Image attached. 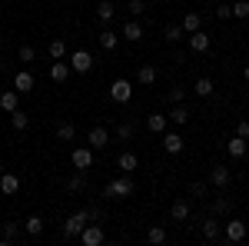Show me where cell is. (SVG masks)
Segmentation results:
<instances>
[{"mask_svg":"<svg viewBox=\"0 0 249 246\" xmlns=\"http://www.w3.org/2000/svg\"><path fill=\"white\" fill-rule=\"evenodd\" d=\"M87 223H90V213H87V209H77V213H70V216H67V223H63V236H67V240H77L80 229L87 227Z\"/></svg>","mask_w":249,"mask_h":246,"instance_id":"obj_1","label":"cell"},{"mask_svg":"<svg viewBox=\"0 0 249 246\" xmlns=\"http://www.w3.org/2000/svg\"><path fill=\"white\" fill-rule=\"evenodd\" d=\"M103 196H113V200H123V196H133V180L123 173V176H116L113 183H107L103 187Z\"/></svg>","mask_w":249,"mask_h":246,"instance_id":"obj_2","label":"cell"},{"mask_svg":"<svg viewBox=\"0 0 249 246\" xmlns=\"http://www.w3.org/2000/svg\"><path fill=\"white\" fill-rule=\"evenodd\" d=\"M103 236H107V233H103V223H87V227L80 229V243L83 246H100L103 243Z\"/></svg>","mask_w":249,"mask_h":246,"instance_id":"obj_3","label":"cell"},{"mask_svg":"<svg viewBox=\"0 0 249 246\" xmlns=\"http://www.w3.org/2000/svg\"><path fill=\"white\" fill-rule=\"evenodd\" d=\"M110 100L130 103V100H133V83H130V80H113V83H110Z\"/></svg>","mask_w":249,"mask_h":246,"instance_id":"obj_4","label":"cell"},{"mask_svg":"<svg viewBox=\"0 0 249 246\" xmlns=\"http://www.w3.org/2000/svg\"><path fill=\"white\" fill-rule=\"evenodd\" d=\"M70 70H77V74H90V70H93V57H90V50H73V54H70Z\"/></svg>","mask_w":249,"mask_h":246,"instance_id":"obj_5","label":"cell"},{"mask_svg":"<svg viewBox=\"0 0 249 246\" xmlns=\"http://www.w3.org/2000/svg\"><path fill=\"white\" fill-rule=\"evenodd\" d=\"M87 143H90V150H107V143H110L107 127H93V130L87 133Z\"/></svg>","mask_w":249,"mask_h":246,"instance_id":"obj_6","label":"cell"},{"mask_svg":"<svg viewBox=\"0 0 249 246\" xmlns=\"http://www.w3.org/2000/svg\"><path fill=\"white\" fill-rule=\"evenodd\" d=\"M70 160H73L77 170H90V167H93V150H90V147H77V150L70 153Z\"/></svg>","mask_w":249,"mask_h":246,"instance_id":"obj_7","label":"cell"},{"mask_svg":"<svg viewBox=\"0 0 249 246\" xmlns=\"http://www.w3.org/2000/svg\"><path fill=\"white\" fill-rule=\"evenodd\" d=\"M223 236H226L230 243H243V240H246V223H243V220H230L226 229H223Z\"/></svg>","mask_w":249,"mask_h":246,"instance_id":"obj_8","label":"cell"},{"mask_svg":"<svg viewBox=\"0 0 249 246\" xmlns=\"http://www.w3.org/2000/svg\"><path fill=\"white\" fill-rule=\"evenodd\" d=\"M230 176H232V173H230V167L216 163V167L210 170V183H213L216 189H223V187H230Z\"/></svg>","mask_w":249,"mask_h":246,"instance_id":"obj_9","label":"cell"},{"mask_svg":"<svg viewBox=\"0 0 249 246\" xmlns=\"http://www.w3.org/2000/svg\"><path fill=\"white\" fill-rule=\"evenodd\" d=\"M120 37H126V40H133V43H140V40H143V23H140L136 17H130L126 23H123V34H120Z\"/></svg>","mask_w":249,"mask_h":246,"instance_id":"obj_10","label":"cell"},{"mask_svg":"<svg viewBox=\"0 0 249 246\" xmlns=\"http://www.w3.org/2000/svg\"><path fill=\"white\" fill-rule=\"evenodd\" d=\"M116 167H120V173H133L136 167H140V160H136L133 150H123L120 156H116Z\"/></svg>","mask_w":249,"mask_h":246,"instance_id":"obj_11","label":"cell"},{"mask_svg":"<svg viewBox=\"0 0 249 246\" xmlns=\"http://www.w3.org/2000/svg\"><path fill=\"white\" fill-rule=\"evenodd\" d=\"M14 90H17V94H30V90H34V74H30V70H20V74L14 76Z\"/></svg>","mask_w":249,"mask_h":246,"instance_id":"obj_12","label":"cell"},{"mask_svg":"<svg viewBox=\"0 0 249 246\" xmlns=\"http://www.w3.org/2000/svg\"><path fill=\"white\" fill-rule=\"evenodd\" d=\"M190 47L196 50V54H206V50L213 47L210 34H203V30H196V34H190Z\"/></svg>","mask_w":249,"mask_h":246,"instance_id":"obj_13","label":"cell"},{"mask_svg":"<svg viewBox=\"0 0 249 246\" xmlns=\"http://www.w3.org/2000/svg\"><path fill=\"white\" fill-rule=\"evenodd\" d=\"M246 150H249V140H243V136H232L230 143H226V153H230V156H236V160H243V156H246Z\"/></svg>","mask_w":249,"mask_h":246,"instance_id":"obj_14","label":"cell"},{"mask_svg":"<svg viewBox=\"0 0 249 246\" xmlns=\"http://www.w3.org/2000/svg\"><path fill=\"white\" fill-rule=\"evenodd\" d=\"M17 103H20L17 90H3V94H0V110H3V114H14V110H17Z\"/></svg>","mask_w":249,"mask_h":246,"instance_id":"obj_15","label":"cell"},{"mask_svg":"<svg viewBox=\"0 0 249 246\" xmlns=\"http://www.w3.org/2000/svg\"><path fill=\"white\" fill-rule=\"evenodd\" d=\"M67 76H70V63H63V60H53V63H50V80H53V83H63Z\"/></svg>","mask_w":249,"mask_h":246,"instance_id":"obj_16","label":"cell"},{"mask_svg":"<svg viewBox=\"0 0 249 246\" xmlns=\"http://www.w3.org/2000/svg\"><path fill=\"white\" fill-rule=\"evenodd\" d=\"M199 233H203V240H213V243L223 236V229H219V223H216V216H210V220L199 227Z\"/></svg>","mask_w":249,"mask_h":246,"instance_id":"obj_17","label":"cell"},{"mask_svg":"<svg viewBox=\"0 0 249 246\" xmlns=\"http://www.w3.org/2000/svg\"><path fill=\"white\" fill-rule=\"evenodd\" d=\"M166 127H170V120L163 114H150L146 116V130L150 133H166Z\"/></svg>","mask_w":249,"mask_h":246,"instance_id":"obj_18","label":"cell"},{"mask_svg":"<svg viewBox=\"0 0 249 246\" xmlns=\"http://www.w3.org/2000/svg\"><path fill=\"white\" fill-rule=\"evenodd\" d=\"M17 189H20V180L14 173H3V176H0V193H3V196H14Z\"/></svg>","mask_w":249,"mask_h":246,"instance_id":"obj_19","label":"cell"},{"mask_svg":"<svg viewBox=\"0 0 249 246\" xmlns=\"http://www.w3.org/2000/svg\"><path fill=\"white\" fill-rule=\"evenodd\" d=\"M190 200H176V203H173L170 207V216L173 220H176V223H183V220H186V216H190Z\"/></svg>","mask_w":249,"mask_h":246,"instance_id":"obj_20","label":"cell"},{"mask_svg":"<svg viewBox=\"0 0 249 246\" xmlns=\"http://www.w3.org/2000/svg\"><path fill=\"white\" fill-rule=\"evenodd\" d=\"M73 136H77V127H73L70 120H60V123H57V140H63V143H70Z\"/></svg>","mask_w":249,"mask_h":246,"instance_id":"obj_21","label":"cell"},{"mask_svg":"<svg viewBox=\"0 0 249 246\" xmlns=\"http://www.w3.org/2000/svg\"><path fill=\"white\" fill-rule=\"evenodd\" d=\"M163 147H166V153H183V136L179 133H163Z\"/></svg>","mask_w":249,"mask_h":246,"instance_id":"obj_22","label":"cell"},{"mask_svg":"<svg viewBox=\"0 0 249 246\" xmlns=\"http://www.w3.org/2000/svg\"><path fill=\"white\" fill-rule=\"evenodd\" d=\"M179 27H183V34H186V37H190V34H196V30H199V27H203V17H199V14H186V17H183V23H179Z\"/></svg>","mask_w":249,"mask_h":246,"instance_id":"obj_23","label":"cell"},{"mask_svg":"<svg viewBox=\"0 0 249 246\" xmlns=\"http://www.w3.org/2000/svg\"><path fill=\"white\" fill-rule=\"evenodd\" d=\"M17 236H20V223H14V220H10V223H3V236H0V246H10L14 240H17Z\"/></svg>","mask_w":249,"mask_h":246,"instance_id":"obj_24","label":"cell"},{"mask_svg":"<svg viewBox=\"0 0 249 246\" xmlns=\"http://www.w3.org/2000/svg\"><path fill=\"white\" fill-rule=\"evenodd\" d=\"M136 80H140L143 87L156 83V67H153V63H143V67H140V74H136Z\"/></svg>","mask_w":249,"mask_h":246,"instance_id":"obj_25","label":"cell"},{"mask_svg":"<svg viewBox=\"0 0 249 246\" xmlns=\"http://www.w3.org/2000/svg\"><path fill=\"white\" fill-rule=\"evenodd\" d=\"M23 229H27V236H34V240H37L40 233H43V216H27Z\"/></svg>","mask_w":249,"mask_h":246,"instance_id":"obj_26","label":"cell"},{"mask_svg":"<svg viewBox=\"0 0 249 246\" xmlns=\"http://www.w3.org/2000/svg\"><path fill=\"white\" fill-rule=\"evenodd\" d=\"M96 17H100V23H110V20L116 17V7L110 3V0H103V3L96 7Z\"/></svg>","mask_w":249,"mask_h":246,"instance_id":"obj_27","label":"cell"},{"mask_svg":"<svg viewBox=\"0 0 249 246\" xmlns=\"http://www.w3.org/2000/svg\"><path fill=\"white\" fill-rule=\"evenodd\" d=\"M170 120L176 123V127H186V120H190V110H186L183 103H173V114H170Z\"/></svg>","mask_w":249,"mask_h":246,"instance_id":"obj_28","label":"cell"},{"mask_svg":"<svg viewBox=\"0 0 249 246\" xmlns=\"http://www.w3.org/2000/svg\"><path fill=\"white\" fill-rule=\"evenodd\" d=\"M96 40H100V47H103V50H113V47H116V40H120V37H116V34L110 30V27H103Z\"/></svg>","mask_w":249,"mask_h":246,"instance_id":"obj_29","label":"cell"},{"mask_svg":"<svg viewBox=\"0 0 249 246\" xmlns=\"http://www.w3.org/2000/svg\"><path fill=\"white\" fill-rule=\"evenodd\" d=\"M163 40L179 43V40H183V27H179V23H166V27H163Z\"/></svg>","mask_w":249,"mask_h":246,"instance_id":"obj_30","label":"cell"},{"mask_svg":"<svg viewBox=\"0 0 249 246\" xmlns=\"http://www.w3.org/2000/svg\"><path fill=\"white\" fill-rule=\"evenodd\" d=\"M193 90H196V96H213V80L210 76H199Z\"/></svg>","mask_w":249,"mask_h":246,"instance_id":"obj_31","label":"cell"},{"mask_svg":"<svg viewBox=\"0 0 249 246\" xmlns=\"http://www.w3.org/2000/svg\"><path fill=\"white\" fill-rule=\"evenodd\" d=\"M67 189H73V193H83V189H87V176H83V170L80 173H73V176H70V180H67Z\"/></svg>","mask_w":249,"mask_h":246,"instance_id":"obj_32","label":"cell"},{"mask_svg":"<svg viewBox=\"0 0 249 246\" xmlns=\"http://www.w3.org/2000/svg\"><path fill=\"white\" fill-rule=\"evenodd\" d=\"M17 57H20V63H34V60H37V50H34L30 43H23L17 50Z\"/></svg>","mask_w":249,"mask_h":246,"instance_id":"obj_33","label":"cell"},{"mask_svg":"<svg viewBox=\"0 0 249 246\" xmlns=\"http://www.w3.org/2000/svg\"><path fill=\"white\" fill-rule=\"evenodd\" d=\"M230 209H232V203H230V200H226V196H219V200L213 203V216H226Z\"/></svg>","mask_w":249,"mask_h":246,"instance_id":"obj_34","label":"cell"},{"mask_svg":"<svg viewBox=\"0 0 249 246\" xmlns=\"http://www.w3.org/2000/svg\"><path fill=\"white\" fill-rule=\"evenodd\" d=\"M146 240H150V243H166V229L163 227H150L146 229Z\"/></svg>","mask_w":249,"mask_h":246,"instance_id":"obj_35","label":"cell"},{"mask_svg":"<svg viewBox=\"0 0 249 246\" xmlns=\"http://www.w3.org/2000/svg\"><path fill=\"white\" fill-rule=\"evenodd\" d=\"M67 57V43H63V40H53V43H50V60H63Z\"/></svg>","mask_w":249,"mask_h":246,"instance_id":"obj_36","label":"cell"},{"mask_svg":"<svg viewBox=\"0 0 249 246\" xmlns=\"http://www.w3.org/2000/svg\"><path fill=\"white\" fill-rule=\"evenodd\" d=\"M232 17H239V20L249 17V0H236L232 3Z\"/></svg>","mask_w":249,"mask_h":246,"instance_id":"obj_37","label":"cell"},{"mask_svg":"<svg viewBox=\"0 0 249 246\" xmlns=\"http://www.w3.org/2000/svg\"><path fill=\"white\" fill-rule=\"evenodd\" d=\"M10 123H14V130H27V114L23 110H14L10 114Z\"/></svg>","mask_w":249,"mask_h":246,"instance_id":"obj_38","label":"cell"},{"mask_svg":"<svg viewBox=\"0 0 249 246\" xmlns=\"http://www.w3.org/2000/svg\"><path fill=\"white\" fill-rule=\"evenodd\" d=\"M116 136H120V140H123V143H126V140H130V136H133V123H130V120H123V123H120V127H116Z\"/></svg>","mask_w":249,"mask_h":246,"instance_id":"obj_39","label":"cell"},{"mask_svg":"<svg viewBox=\"0 0 249 246\" xmlns=\"http://www.w3.org/2000/svg\"><path fill=\"white\" fill-rule=\"evenodd\" d=\"M213 14H216L219 20H230V17H232V7H230V3H219V7H216Z\"/></svg>","mask_w":249,"mask_h":246,"instance_id":"obj_40","label":"cell"},{"mask_svg":"<svg viewBox=\"0 0 249 246\" xmlns=\"http://www.w3.org/2000/svg\"><path fill=\"white\" fill-rule=\"evenodd\" d=\"M183 100H186V90H183V87H173L170 90V103H183Z\"/></svg>","mask_w":249,"mask_h":246,"instance_id":"obj_41","label":"cell"},{"mask_svg":"<svg viewBox=\"0 0 249 246\" xmlns=\"http://www.w3.org/2000/svg\"><path fill=\"white\" fill-rule=\"evenodd\" d=\"M87 213H90V220H93V223H103V209H100V203L87 207Z\"/></svg>","mask_w":249,"mask_h":246,"instance_id":"obj_42","label":"cell"},{"mask_svg":"<svg viewBox=\"0 0 249 246\" xmlns=\"http://www.w3.org/2000/svg\"><path fill=\"white\" fill-rule=\"evenodd\" d=\"M236 136L249 140V120H239V123H236Z\"/></svg>","mask_w":249,"mask_h":246,"instance_id":"obj_43","label":"cell"},{"mask_svg":"<svg viewBox=\"0 0 249 246\" xmlns=\"http://www.w3.org/2000/svg\"><path fill=\"white\" fill-rule=\"evenodd\" d=\"M143 10H146V3H143V0H130V14H133V17H140Z\"/></svg>","mask_w":249,"mask_h":246,"instance_id":"obj_44","label":"cell"},{"mask_svg":"<svg viewBox=\"0 0 249 246\" xmlns=\"http://www.w3.org/2000/svg\"><path fill=\"white\" fill-rule=\"evenodd\" d=\"M190 193H193V196H203V193H206V183H193Z\"/></svg>","mask_w":249,"mask_h":246,"instance_id":"obj_45","label":"cell"},{"mask_svg":"<svg viewBox=\"0 0 249 246\" xmlns=\"http://www.w3.org/2000/svg\"><path fill=\"white\" fill-rule=\"evenodd\" d=\"M243 76H246V80H249V63H246V70H243Z\"/></svg>","mask_w":249,"mask_h":246,"instance_id":"obj_46","label":"cell"},{"mask_svg":"<svg viewBox=\"0 0 249 246\" xmlns=\"http://www.w3.org/2000/svg\"><path fill=\"white\" fill-rule=\"evenodd\" d=\"M0 50H3V37H0Z\"/></svg>","mask_w":249,"mask_h":246,"instance_id":"obj_47","label":"cell"},{"mask_svg":"<svg viewBox=\"0 0 249 246\" xmlns=\"http://www.w3.org/2000/svg\"><path fill=\"white\" fill-rule=\"evenodd\" d=\"M160 3H166V0H160Z\"/></svg>","mask_w":249,"mask_h":246,"instance_id":"obj_48","label":"cell"}]
</instances>
